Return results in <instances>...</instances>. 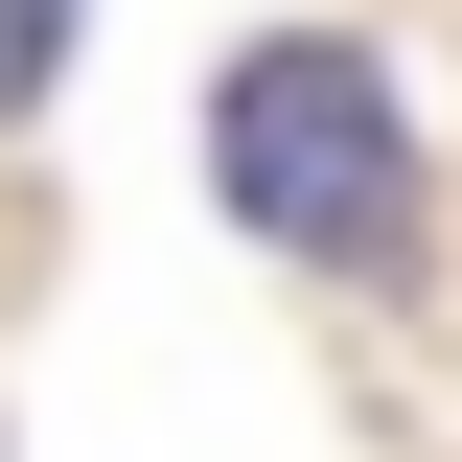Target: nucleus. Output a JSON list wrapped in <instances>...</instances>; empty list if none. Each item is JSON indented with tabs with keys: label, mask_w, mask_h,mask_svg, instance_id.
Segmentation results:
<instances>
[{
	"label": "nucleus",
	"mask_w": 462,
	"mask_h": 462,
	"mask_svg": "<svg viewBox=\"0 0 462 462\" xmlns=\"http://www.w3.org/2000/svg\"><path fill=\"white\" fill-rule=\"evenodd\" d=\"M208 185H231V231H278V254L370 278V254L416 231V116H393L370 47L278 23V47H231V93H208Z\"/></svg>",
	"instance_id": "1"
},
{
	"label": "nucleus",
	"mask_w": 462,
	"mask_h": 462,
	"mask_svg": "<svg viewBox=\"0 0 462 462\" xmlns=\"http://www.w3.org/2000/svg\"><path fill=\"white\" fill-rule=\"evenodd\" d=\"M69 23H93V0H0V116H23V93L69 69Z\"/></svg>",
	"instance_id": "2"
}]
</instances>
